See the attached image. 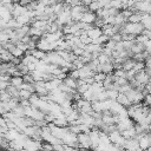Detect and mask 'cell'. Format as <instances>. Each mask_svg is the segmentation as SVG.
<instances>
[{
    "label": "cell",
    "instance_id": "6da1fadb",
    "mask_svg": "<svg viewBox=\"0 0 151 151\" xmlns=\"http://www.w3.org/2000/svg\"><path fill=\"white\" fill-rule=\"evenodd\" d=\"M77 143H78V149H85L90 150L91 149V140L88 133L80 132L77 134Z\"/></svg>",
    "mask_w": 151,
    "mask_h": 151
},
{
    "label": "cell",
    "instance_id": "7a4b0ae2",
    "mask_svg": "<svg viewBox=\"0 0 151 151\" xmlns=\"http://www.w3.org/2000/svg\"><path fill=\"white\" fill-rule=\"evenodd\" d=\"M137 140H138V146L146 151L150 149V144H151V137L150 133H144V134H137Z\"/></svg>",
    "mask_w": 151,
    "mask_h": 151
},
{
    "label": "cell",
    "instance_id": "3957f363",
    "mask_svg": "<svg viewBox=\"0 0 151 151\" xmlns=\"http://www.w3.org/2000/svg\"><path fill=\"white\" fill-rule=\"evenodd\" d=\"M133 79H134L138 84H140V85H145V84L150 83V81H149V80H150V76H149V74H146L144 70H142V71L137 72V73L134 74V78H133Z\"/></svg>",
    "mask_w": 151,
    "mask_h": 151
},
{
    "label": "cell",
    "instance_id": "277c9868",
    "mask_svg": "<svg viewBox=\"0 0 151 151\" xmlns=\"http://www.w3.org/2000/svg\"><path fill=\"white\" fill-rule=\"evenodd\" d=\"M78 74H79V79H81V80H85V79H87V78H91V77H93V72L88 68V66L85 64L84 66H81L80 68H78Z\"/></svg>",
    "mask_w": 151,
    "mask_h": 151
},
{
    "label": "cell",
    "instance_id": "5b68a950",
    "mask_svg": "<svg viewBox=\"0 0 151 151\" xmlns=\"http://www.w3.org/2000/svg\"><path fill=\"white\" fill-rule=\"evenodd\" d=\"M35 47H37L38 50L45 52V53H48V52L53 51L52 45H51L50 42H47L45 39H42V38H39V40H38V42H37V46H35Z\"/></svg>",
    "mask_w": 151,
    "mask_h": 151
},
{
    "label": "cell",
    "instance_id": "8992f818",
    "mask_svg": "<svg viewBox=\"0 0 151 151\" xmlns=\"http://www.w3.org/2000/svg\"><path fill=\"white\" fill-rule=\"evenodd\" d=\"M96 19H97V17H96V13L87 11V12L83 13L80 21H81V22H85V24H90V25H93V22H94V20H96Z\"/></svg>",
    "mask_w": 151,
    "mask_h": 151
},
{
    "label": "cell",
    "instance_id": "52a82bcc",
    "mask_svg": "<svg viewBox=\"0 0 151 151\" xmlns=\"http://www.w3.org/2000/svg\"><path fill=\"white\" fill-rule=\"evenodd\" d=\"M101 34H103L101 28H98V27H94V26H92L90 29H87V31H86V35H87L92 41H93V40H96L97 38H99Z\"/></svg>",
    "mask_w": 151,
    "mask_h": 151
},
{
    "label": "cell",
    "instance_id": "ba28073f",
    "mask_svg": "<svg viewBox=\"0 0 151 151\" xmlns=\"http://www.w3.org/2000/svg\"><path fill=\"white\" fill-rule=\"evenodd\" d=\"M116 101H117L118 104H120L122 106H124V107H127V106L131 105V103L129 101V99H127V97L125 96V93H118L117 97H116Z\"/></svg>",
    "mask_w": 151,
    "mask_h": 151
},
{
    "label": "cell",
    "instance_id": "9c48e42d",
    "mask_svg": "<svg viewBox=\"0 0 151 151\" xmlns=\"http://www.w3.org/2000/svg\"><path fill=\"white\" fill-rule=\"evenodd\" d=\"M22 83H24V80H22V77H21V76L11 77V79H9V85H12V86L17 87L18 90L20 88V86L22 85Z\"/></svg>",
    "mask_w": 151,
    "mask_h": 151
},
{
    "label": "cell",
    "instance_id": "30bf717a",
    "mask_svg": "<svg viewBox=\"0 0 151 151\" xmlns=\"http://www.w3.org/2000/svg\"><path fill=\"white\" fill-rule=\"evenodd\" d=\"M63 83H64V85H66L68 88H72V90H76V88H77V80L73 79V78H71L68 74H67V77L63 80Z\"/></svg>",
    "mask_w": 151,
    "mask_h": 151
},
{
    "label": "cell",
    "instance_id": "8fae6325",
    "mask_svg": "<svg viewBox=\"0 0 151 151\" xmlns=\"http://www.w3.org/2000/svg\"><path fill=\"white\" fill-rule=\"evenodd\" d=\"M9 53H11L14 58H19V59H21V58L24 57V54H25V52H24V51H21V50H20L19 47H17V46H15V47L9 52Z\"/></svg>",
    "mask_w": 151,
    "mask_h": 151
},
{
    "label": "cell",
    "instance_id": "7c38bea8",
    "mask_svg": "<svg viewBox=\"0 0 151 151\" xmlns=\"http://www.w3.org/2000/svg\"><path fill=\"white\" fill-rule=\"evenodd\" d=\"M127 22H132V24L140 22V13H132V14L127 18Z\"/></svg>",
    "mask_w": 151,
    "mask_h": 151
},
{
    "label": "cell",
    "instance_id": "4fadbf2b",
    "mask_svg": "<svg viewBox=\"0 0 151 151\" xmlns=\"http://www.w3.org/2000/svg\"><path fill=\"white\" fill-rule=\"evenodd\" d=\"M21 77H22L24 83H26V84H33V83H34V81H33V78H32V76H31V73L24 74V76H21Z\"/></svg>",
    "mask_w": 151,
    "mask_h": 151
},
{
    "label": "cell",
    "instance_id": "5bb4252c",
    "mask_svg": "<svg viewBox=\"0 0 151 151\" xmlns=\"http://www.w3.org/2000/svg\"><path fill=\"white\" fill-rule=\"evenodd\" d=\"M134 151H144V150H142V149H140V147H137V149H136V150H134Z\"/></svg>",
    "mask_w": 151,
    "mask_h": 151
},
{
    "label": "cell",
    "instance_id": "9a60e30c",
    "mask_svg": "<svg viewBox=\"0 0 151 151\" xmlns=\"http://www.w3.org/2000/svg\"><path fill=\"white\" fill-rule=\"evenodd\" d=\"M1 63H2V61H1V60H0V64H1Z\"/></svg>",
    "mask_w": 151,
    "mask_h": 151
}]
</instances>
